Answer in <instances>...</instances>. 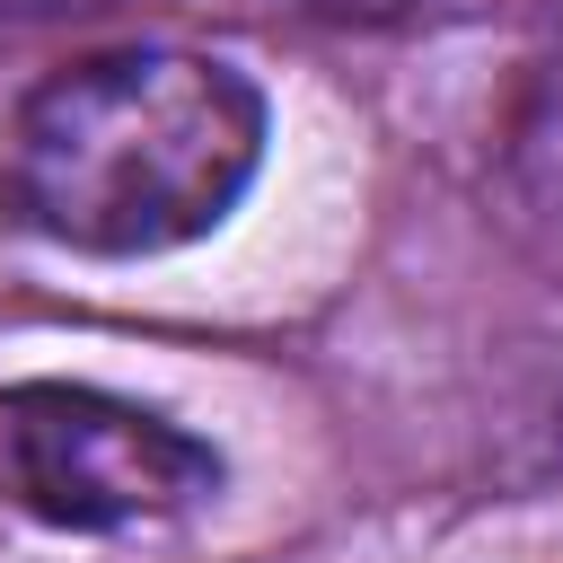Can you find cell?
<instances>
[{"label":"cell","instance_id":"6da1fadb","mask_svg":"<svg viewBox=\"0 0 563 563\" xmlns=\"http://www.w3.org/2000/svg\"><path fill=\"white\" fill-rule=\"evenodd\" d=\"M264 167V97L238 62L123 44L35 79L0 132V211L62 255H167L211 238Z\"/></svg>","mask_w":563,"mask_h":563},{"label":"cell","instance_id":"7a4b0ae2","mask_svg":"<svg viewBox=\"0 0 563 563\" xmlns=\"http://www.w3.org/2000/svg\"><path fill=\"white\" fill-rule=\"evenodd\" d=\"M220 493V449L158 405L79 378H18L0 387V501L18 519L106 537L185 519Z\"/></svg>","mask_w":563,"mask_h":563}]
</instances>
